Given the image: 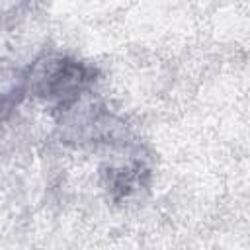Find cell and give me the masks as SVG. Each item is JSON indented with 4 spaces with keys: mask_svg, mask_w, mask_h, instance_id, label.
Listing matches in <instances>:
<instances>
[{
    "mask_svg": "<svg viewBox=\"0 0 250 250\" xmlns=\"http://www.w3.org/2000/svg\"><path fill=\"white\" fill-rule=\"evenodd\" d=\"M96 70L70 57H45L25 72L27 92L57 102L61 107L72 104L96 78Z\"/></svg>",
    "mask_w": 250,
    "mask_h": 250,
    "instance_id": "1",
    "label": "cell"
},
{
    "mask_svg": "<svg viewBox=\"0 0 250 250\" xmlns=\"http://www.w3.org/2000/svg\"><path fill=\"white\" fill-rule=\"evenodd\" d=\"M27 92L25 72L14 68H0V121L6 119Z\"/></svg>",
    "mask_w": 250,
    "mask_h": 250,
    "instance_id": "2",
    "label": "cell"
},
{
    "mask_svg": "<svg viewBox=\"0 0 250 250\" xmlns=\"http://www.w3.org/2000/svg\"><path fill=\"white\" fill-rule=\"evenodd\" d=\"M107 188L115 197H123L129 195L133 189H137V186L141 184V174H145L146 170L141 166H133V168H119V170H107Z\"/></svg>",
    "mask_w": 250,
    "mask_h": 250,
    "instance_id": "3",
    "label": "cell"
}]
</instances>
